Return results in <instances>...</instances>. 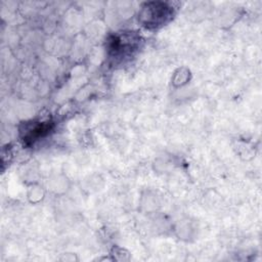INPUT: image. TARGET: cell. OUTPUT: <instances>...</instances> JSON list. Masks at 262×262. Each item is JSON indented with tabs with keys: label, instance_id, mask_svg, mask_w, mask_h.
<instances>
[{
	"label": "cell",
	"instance_id": "6da1fadb",
	"mask_svg": "<svg viewBox=\"0 0 262 262\" xmlns=\"http://www.w3.org/2000/svg\"><path fill=\"white\" fill-rule=\"evenodd\" d=\"M152 6L146 4V8H144L141 12V17L144 18V23L146 26H159L162 23H165L166 18L171 15L170 7L166 6L164 3H151Z\"/></svg>",
	"mask_w": 262,
	"mask_h": 262
}]
</instances>
